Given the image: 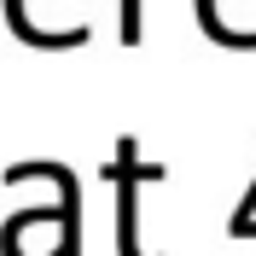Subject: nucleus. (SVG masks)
<instances>
[{"mask_svg": "<svg viewBox=\"0 0 256 256\" xmlns=\"http://www.w3.org/2000/svg\"><path fill=\"white\" fill-rule=\"evenodd\" d=\"M163 175H169L163 163L140 158V140H134V134L116 140V158H111V180H116V256H152L140 244V186H158Z\"/></svg>", "mask_w": 256, "mask_h": 256, "instance_id": "1", "label": "nucleus"}, {"mask_svg": "<svg viewBox=\"0 0 256 256\" xmlns=\"http://www.w3.org/2000/svg\"><path fill=\"white\" fill-rule=\"evenodd\" d=\"M24 180H52L58 186V216H64L58 256H82V192H76V175L64 163H12L6 169V186H24Z\"/></svg>", "mask_w": 256, "mask_h": 256, "instance_id": "2", "label": "nucleus"}, {"mask_svg": "<svg viewBox=\"0 0 256 256\" xmlns=\"http://www.w3.org/2000/svg\"><path fill=\"white\" fill-rule=\"evenodd\" d=\"M140 18H146V0H122V18H116L122 47H140Z\"/></svg>", "mask_w": 256, "mask_h": 256, "instance_id": "3", "label": "nucleus"}]
</instances>
